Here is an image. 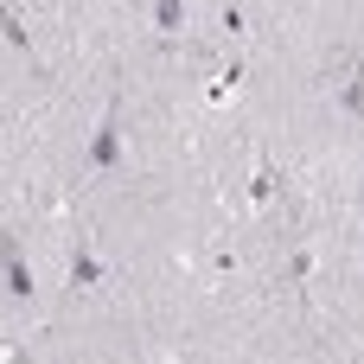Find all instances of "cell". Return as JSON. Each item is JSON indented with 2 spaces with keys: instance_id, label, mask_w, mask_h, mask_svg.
<instances>
[{
  "instance_id": "obj_6",
  "label": "cell",
  "mask_w": 364,
  "mask_h": 364,
  "mask_svg": "<svg viewBox=\"0 0 364 364\" xmlns=\"http://www.w3.org/2000/svg\"><path fill=\"white\" fill-rule=\"evenodd\" d=\"M0 38H6L13 51H32V26L19 19V6H13V0H0Z\"/></svg>"
},
{
  "instance_id": "obj_2",
  "label": "cell",
  "mask_w": 364,
  "mask_h": 364,
  "mask_svg": "<svg viewBox=\"0 0 364 364\" xmlns=\"http://www.w3.org/2000/svg\"><path fill=\"white\" fill-rule=\"evenodd\" d=\"M0 294L6 301H32V262H26L19 237H0Z\"/></svg>"
},
{
  "instance_id": "obj_11",
  "label": "cell",
  "mask_w": 364,
  "mask_h": 364,
  "mask_svg": "<svg viewBox=\"0 0 364 364\" xmlns=\"http://www.w3.org/2000/svg\"><path fill=\"white\" fill-rule=\"evenodd\" d=\"M0 364H19V346H0Z\"/></svg>"
},
{
  "instance_id": "obj_9",
  "label": "cell",
  "mask_w": 364,
  "mask_h": 364,
  "mask_svg": "<svg viewBox=\"0 0 364 364\" xmlns=\"http://www.w3.org/2000/svg\"><path fill=\"white\" fill-rule=\"evenodd\" d=\"M288 282H294V288H307V282H314V250H307V243L288 256Z\"/></svg>"
},
{
  "instance_id": "obj_5",
  "label": "cell",
  "mask_w": 364,
  "mask_h": 364,
  "mask_svg": "<svg viewBox=\"0 0 364 364\" xmlns=\"http://www.w3.org/2000/svg\"><path fill=\"white\" fill-rule=\"evenodd\" d=\"M339 109L364 122V58H352V70H346V83H339Z\"/></svg>"
},
{
  "instance_id": "obj_3",
  "label": "cell",
  "mask_w": 364,
  "mask_h": 364,
  "mask_svg": "<svg viewBox=\"0 0 364 364\" xmlns=\"http://www.w3.org/2000/svg\"><path fill=\"white\" fill-rule=\"evenodd\" d=\"M102 288V256H96V237H77L70 250V294H96Z\"/></svg>"
},
{
  "instance_id": "obj_1",
  "label": "cell",
  "mask_w": 364,
  "mask_h": 364,
  "mask_svg": "<svg viewBox=\"0 0 364 364\" xmlns=\"http://www.w3.org/2000/svg\"><path fill=\"white\" fill-rule=\"evenodd\" d=\"M122 160H128V147H122V102H109L102 122H96V134H90V147H83V160H77V173H83V179L122 173Z\"/></svg>"
},
{
  "instance_id": "obj_10",
  "label": "cell",
  "mask_w": 364,
  "mask_h": 364,
  "mask_svg": "<svg viewBox=\"0 0 364 364\" xmlns=\"http://www.w3.org/2000/svg\"><path fill=\"white\" fill-rule=\"evenodd\" d=\"M218 26H224V38H243V32H250V13H243V6H224Z\"/></svg>"
},
{
  "instance_id": "obj_7",
  "label": "cell",
  "mask_w": 364,
  "mask_h": 364,
  "mask_svg": "<svg viewBox=\"0 0 364 364\" xmlns=\"http://www.w3.org/2000/svg\"><path fill=\"white\" fill-rule=\"evenodd\" d=\"M275 192H282V173H275L269 160H256V179H250V205H269Z\"/></svg>"
},
{
  "instance_id": "obj_4",
  "label": "cell",
  "mask_w": 364,
  "mask_h": 364,
  "mask_svg": "<svg viewBox=\"0 0 364 364\" xmlns=\"http://www.w3.org/2000/svg\"><path fill=\"white\" fill-rule=\"evenodd\" d=\"M186 32H192V0H154V38L179 45Z\"/></svg>"
},
{
  "instance_id": "obj_8",
  "label": "cell",
  "mask_w": 364,
  "mask_h": 364,
  "mask_svg": "<svg viewBox=\"0 0 364 364\" xmlns=\"http://www.w3.org/2000/svg\"><path fill=\"white\" fill-rule=\"evenodd\" d=\"M243 77H250V64H243V58H230V64L218 70V83H211V102H224L230 90H243Z\"/></svg>"
}]
</instances>
